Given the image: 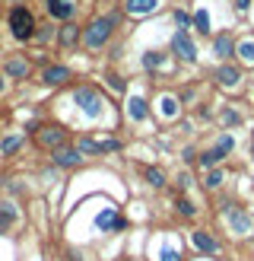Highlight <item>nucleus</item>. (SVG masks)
Masks as SVG:
<instances>
[{"label": "nucleus", "instance_id": "f257e3e1", "mask_svg": "<svg viewBox=\"0 0 254 261\" xmlns=\"http://www.w3.org/2000/svg\"><path fill=\"white\" fill-rule=\"evenodd\" d=\"M121 29V10H108V13H99L83 25V48L86 51H102L108 48V42L114 38V32Z\"/></svg>", "mask_w": 254, "mask_h": 261}, {"label": "nucleus", "instance_id": "f03ea898", "mask_svg": "<svg viewBox=\"0 0 254 261\" xmlns=\"http://www.w3.org/2000/svg\"><path fill=\"white\" fill-rule=\"evenodd\" d=\"M7 29H10V38L13 42H32L35 38V29H38V16H35V10L29 4H13L7 10Z\"/></svg>", "mask_w": 254, "mask_h": 261}, {"label": "nucleus", "instance_id": "7ed1b4c3", "mask_svg": "<svg viewBox=\"0 0 254 261\" xmlns=\"http://www.w3.org/2000/svg\"><path fill=\"white\" fill-rule=\"evenodd\" d=\"M70 102H76L83 121H99L102 112H105V99H102V93H99L92 83H76L70 89Z\"/></svg>", "mask_w": 254, "mask_h": 261}, {"label": "nucleus", "instance_id": "20e7f679", "mask_svg": "<svg viewBox=\"0 0 254 261\" xmlns=\"http://www.w3.org/2000/svg\"><path fill=\"white\" fill-rule=\"evenodd\" d=\"M73 143L83 150V156H108V153H121L124 150V140L108 134V130L105 134H80Z\"/></svg>", "mask_w": 254, "mask_h": 261}, {"label": "nucleus", "instance_id": "39448f33", "mask_svg": "<svg viewBox=\"0 0 254 261\" xmlns=\"http://www.w3.org/2000/svg\"><path fill=\"white\" fill-rule=\"evenodd\" d=\"M232 153H235V137H232V134H219L207 150H200V153H197V166L203 169V172H207V169L223 166Z\"/></svg>", "mask_w": 254, "mask_h": 261}, {"label": "nucleus", "instance_id": "423d86ee", "mask_svg": "<svg viewBox=\"0 0 254 261\" xmlns=\"http://www.w3.org/2000/svg\"><path fill=\"white\" fill-rule=\"evenodd\" d=\"M169 55H172L175 61L187 64V67H194V64H197V45H194V38H190L187 29H175V32H172Z\"/></svg>", "mask_w": 254, "mask_h": 261}, {"label": "nucleus", "instance_id": "0eeeda50", "mask_svg": "<svg viewBox=\"0 0 254 261\" xmlns=\"http://www.w3.org/2000/svg\"><path fill=\"white\" fill-rule=\"evenodd\" d=\"M223 217H226V226H229V232H232L235 239H251V232H254V217H251L241 204H232Z\"/></svg>", "mask_w": 254, "mask_h": 261}, {"label": "nucleus", "instance_id": "6e6552de", "mask_svg": "<svg viewBox=\"0 0 254 261\" xmlns=\"http://www.w3.org/2000/svg\"><path fill=\"white\" fill-rule=\"evenodd\" d=\"M64 143H70V140H67V127H64V124H57V121H45L42 127H38V134H35V147H38V150L51 153V150L64 147Z\"/></svg>", "mask_w": 254, "mask_h": 261}, {"label": "nucleus", "instance_id": "1a4fd4ad", "mask_svg": "<svg viewBox=\"0 0 254 261\" xmlns=\"http://www.w3.org/2000/svg\"><path fill=\"white\" fill-rule=\"evenodd\" d=\"M0 70H4V76L10 83H25L32 80V61L25 55H7L4 64H0Z\"/></svg>", "mask_w": 254, "mask_h": 261}, {"label": "nucleus", "instance_id": "9d476101", "mask_svg": "<svg viewBox=\"0 0 254 261\" xmlns=\"http://www.w3.org/2000/svg\"><path fill=\"white\" fill-rule=\"evenodd\" d=\"M213 80L219 89H238L241 80H245V67H241L238 61H223L219 67L213 70Z\"/></svg>", "mask_w": 254, "mask_h": 261}, {"label": "nucleus", "instance_id": "9b49d317", "mask_svg": "<svg viewBox=\"0 0 254 261\" xmlns=\"http://www.w3.org/2000/svg\"><path fill=\"white\" fill-rule=\"evenodd\" d=\"M45 4V13H48V19L51 22H73L76 19V13H80V4L76 0H42Z\"/></svg>", "mask_w": 254, "mask_h": 261}, {"label": "nucleus", "instance_id": "f8f14e48", "mask_svg": "<svg viewBox=\"0 0 254 261\" xmlns=\"http://www.w3.org/2000/svg\"><path fill=\"white\" fill-rule=\"evenodd\" d=\"M83 150L76 147V143H64V147L51 150V166L54 169H80L83 166Z\"/></svg>", "mask_w": 254, "mask_h": 261}, {"label": "nucleus", "instance_id": "ddd939ff", "mask_svg": "<svg viewBox=\"0 0 254 261\" xmlns=\"http://www.w3.org/2000/svg\"><path fill=\"white\" fill-rule=\"evenodd\" d=\"M235 45H238V38H235V32H229V29H219L210 38V51L219 61H235Z\"/></svg>", "mask_w": 254, "mask_h": 261}, {"label": "nucleus", "instance_id": "4468645a", "mask_svg": "<svg viewBox=\"0 0 254 261\" xmlns=\"http://www.w3.org/2000/svg\"><path fill=\"white\" fill-rule=\"evenodd\" d=\"M190 29H194L197 35H203V38H213L216 32V25H213V10H210V4H197L194 7V13H190Z\"/></svg>", "mask_w": 254, "mask_h": 261}, {"label": "nucleus", "instance_id": "2eb2a0df", "mask_svg": "<svg viewBox=\"0 0 254 261\" xmlns=\"http://www.w3.org/2000/svg\"><path fill=\"white\" fill-rule=\"evenodd\" d=\"M190 245H194L203 258H219L223 255L219 239H216L213 232H207V229H190Z\"/></svg>", "mask_w": 254, "mask_h": 261}, {"label": "nucleus", "instance_id": "dca6fc26", "mask_svg": "<svg viewBox=\"0 0 254 261\" xmlns=\"http://www.w3.org/2000/svg\"><path fill=\"white\" fill-rule=\"evenodd\" d=\"M80 42H83V25H76V22L57 25V35H54L57 51H73V48H80Z\"/></svg>", "mask_w": 254, "mask_h": 261}, {"label": "nucleus", "instance_id": "f3484780", "mask_svg": "<svg viewBox=\"0 0 254 261\" xmlns=\"http://www.w3.org/2000/svg\"><path fill=\"white\" fill-rule=\"evenodd\" d=\"M38 80H42L45 86H51V89H57V86H67L70 80H73V70L67 67V64H48V67H42V73H38Z\"/></svg>", "mask_w": 254, "mask_h": 261}, {"label": "nucleus", "instance_id": "a211bd4d", "mask_svg": "<svg viewBox=\"0 0 254 261\" xmlns=\"http://www.w3.org/2000/svg\"><path fill=\"white\" fill-rule=\"evenodd\" d=\"M127 226V217L118 214V207H102V214L96 217V229L99 232H124Z\"/></svg>", "mask_w": 254, "mask_h": 261}, {"label": "nucleus", "instance_id": "6ab92c4d", "mask_svg": "<svg viewBox=\"0 0 254 261\" xmlns=\"http://www.w3.org/2000/svg\"><path fill=\"white\" fill-rule=\"evenodd\" d=\"M162 0H124V13L134 19H143V16H152V13H159Z\"/></svg>", "mask_w": 254, "mask_h": 261}, {"label": "nucleus", "instance_id": "aec40b11", "mask_svg": "<svg viewBox=\"0 0 254 261\" xmlns=\"http://www.w3.org/2000/svg\"><path fill=\"white\" fill-rule=\"evenodd\" d=\"M124 115H127V121H134V124H143V121L149 118L146 99H143V96H127V102H124Z\"/></svg>", "mask_w": 254, "mask_h": 261}, {"label": "nucleus", "instance_id": "412c9836", "mask_svg": "<svg viewBox=\"0 0 254 261\" xmlns=\"http://www.w3.org/2000/svg\"><path fill=\"white\" fill-rule=\"evenodd\" d=\"M22 147H25V137L16 134V130H4V134H0V156H4V160H13V156H19Z\"/></svg>", "mask_w": 254, "mask_h": 261}, {"label": "nucleus", "instance_id": "4be33fe9", "mask_svg": "<svg viewBox=\"0 0 254 261\" xmlns=\"http://www.w3.org/2000/svg\"><path fill=\"white\" fill-rule=\"evenodd\" d=\"M235 61L241 64V67H254V32L238 35V45H235Z\"/></svg>", "mask_w": 254, "mask_h": 261}, {"label": "nucleus", "instance_id": "5701e85b", "mask_svg": "<svg viewBox=\"0 0 254 261\" xmlns=\"http://www.w3.org/2000/svg\"><path fill=\"white\" fill-rule=\"evenodd\" d=\"M169 58L172 55H165V51H143V55H140V64H143L146 73H162L169 67Z\"/></svg>", "mask_w": 254, "mask_h": 261}, {"label": "nucleus", "instance_id": "b1692460", "mask_svg": "<svg viewBox=\"0 0 254 261\" xmlns=\"http://www.w3.org/2000/svg\"><path fill=\"white\" fill-rule=\"evenodd\" d=\"M143 178H146V185L156 188V191H162L165 185H169V175H165V169H159V166H146L143 169Z\"/></svg>", "mask_w": 254, "mask_h": 261}, {"label": "nucleus", "instance_id": "393cba45", "mask_svg": "<svg viewBox=\"0 0 254 261\" xmlns=\"http://www.w3.org/2000/svg\"><path fill=\"white\" fill-rule=\"evenodd\" d=\"M241 121H245V115H241L235 106H223V109H219V124H223L226 130L241 127Z\"/></svg>", "mask_w": 254, "mask_h": 261}, {"label": "nucleus", "instance_id": "a878e982", "mask_svg": "<svg viewBox=\"0 0 254 261\" xmlns=\"http://www.w3.org/2000/svg\"><path fill=\"white\" fill-rule=\"evenodd\" d=\"M223 185H226V169L223 166L207 169V172H203V188H207V191H219Z\"/></svg>", "mask_w": 254, "mask_h": 261}, {"label": "nucleus", "instance_id": "bb28decb", "mask_svg": "<svg viewBox=\"0 0 254 261\" xmlns=\"http://www.w3.org/2000/svg\"><path fill=\"white\" fill-rule=\"evenodd\" d=\"M0 223H4L7 229H13V226L19 223V211H16V204H13L10 198L0 201Z\"/></svg>", "mask_w": 254, "mask_h": 261}, {"label": "nucleus", "instance_id": "cd10ccee", "mask_svg": "<svg viewBox=\"0 0 254 261\" xmlns=\"http://www.w3.org/2000/svg\"><path fill=\"white\" fill-rule=\"evenodd\" d=\"M175 214L181 217V220H194L197 217V204L187 198V194H178L175 198Z\"/></svg>", "mask_w": 254, "mask_h": 261}, {"label": "nucleus", "instance_id": "c85d7f7f", "mask_svg": "<svg viewBox=\"0 0 254 261\" xmlns=\"http://www.w3.org/2000/svg\"><path fill=\"white\" fill-rule=\"evenodd\" d=\"M156 261H184V252L165 239V242L159 245V252H156Z\"/></svg>", "mask_w": 254, "mask_h": 261}, {"label": "nucleus", "instance_id": "c756f323", "mask_svg": "<svg viewBox=\"0 0 254 261\" xmlns=\"http://www.w3.org/2000/svg\"><path fill=\"white\" fill-rule=\"evenodd\" d=\"M54 35H57V25H54V22H38V29H35V38H32V45H45V42H51Z\"/></svg>", "mask_w": 254, "mask_h": 261}, {"label": "nucleus", "instance_id": "7c9ffc66", "mask_svg": "<svg viewBox=\"0 0 254 261\" xmlns=\"http://www.w3.org/2000/svg\"><path fill=\"white\" fill-rule=\"evenodd\" d=\"M156 112H162L165 118H175L178 115V96H159L156 99Z\"/></svg>", "mask_w": 254, "mask_h": 261}, {"label": "nucleus", "instance_id": "2f4dec72", "mask_svg": "<svg viewBox=\"0 0 254 261\" xmlns=\"http://www.w3.org/2000/svg\"><path fill=\"white\" fill-rule=\"evenodd\" d=\"M190 185H194V175H190L187 169H181V172L175 175V188H178V194H187V191H190Z\"/></svg>", "mask_w": 254, "mask_h": 261}, {"label": "nucleus", "instance_id": "473e14b6", "mask_svg": "<svg viewBox=\"0 0 254 261\" xmlns=\"http://www.w3.org/2000/svg\"><path fill=\"white\" fill-rule=\"evenodd\" d=\"M172 22H175V29H190V13L181 10V7H175L172 10Z\"/></svg>", "mask_w": 254, "mask_h": 261}, {"label": "nucleus", "instance_id": "72a5a7b5", "mask_svg": "<svg viewBox=\"0 0 254 261\" xmlns=\"http://www.w3.org/2000/svg\"><path fill=\"white\" fill-rule=\"evenodd\" d=\"M105 83L114 89V93H127V83H124V76H121V73H114V70H108V73H105Z\"/></svg>", "mask_w": 254, "mask_h": 261}, {"label": "nucleus", "instance_id": "f704fd0d", "mask_svg": "<svg viewBox=\"0 0 254 261\" xmlns=\"http://www.w3.org/2000/svg\"><path fill=\"white\" fill-rule=\"evenodd\" d=\"M181 160H184V163H197V150H194V147H184V150H181Z\"/></svg>", "mask_w": 254, "mask_h": 261}, {"label": "nucleus", "instance_id": "c9c22d12", "mask_svg": "<svg viewBox=\"0 0 254 261\" xmlns=\"http://www.w3.org/2000/svg\"><path fill=\"white\" fill-rule=\"evenodd\" d=\"M232 7H235V13H248L251 10V0H232Z\"/></svg>", "mask_w": 254, "mask_h": 261}, {"label": "nucleus", "instance_id": "e433bc0d", "mask_svg": "<svg viewBox=\"0 0 254 261\" xmlns=\"http://www.w3.org/2000/svg\"><path fill=\"white\" fill-rule=\"evenodd\" d=\"M67 258H70V261H86V258H83L80 252H76V249H70V252H67Z\"/></svg>", "mask_w": 254, "mask_h": 261}, {"label": "nucleus", "instance_id": "4c0bfd02", "mask_svg": "<svg viewBox=\"0 0 254 261\" xmlns=\"http://www.w3.org/2000/svg\"><path fill=\"white\" fill-rule=\"evenodd\" d=\"M7 83H10V80H7V76H4V70H0V96L7 93Z\"/></svg>", "mask_w": 254, "mask_h": 261}, {"label": "nucleus", "instance_id": "58836bf2", "mask_svg": "<svg viewBox=\"0 0 254 261\" xmlns=\"http://www.w3.org/2000/svg\"><path fill=\"white\" fill-rule=\"evenodd\" d=\"M7 232H10V229H7L4 223H0V239H4V236H7Z\"/></svg>", "mask_w": 254, "mask_h": 261}, {"label": "nucleus", "instance_id": "ea45409f", "mask_svg": "<svg viewBox=\"0 0 254 261\" xmlns=\"http://www.w3.org/2000/svg\"><path fill=\"white\" fill-rule=\"evenodd\" d=\"M4 4H10V7H13V4H25V0H4Z\"/></svg>", "mask_w": 254, "mask_h": 261}, {"label": "nucleus", "instance_id": "a19ab883", "mask_svg": "<svg viewBox=\"0 0 254 261\" xmlns=\"http://www.w3.org/2000/svg\"><path fill=\"white\" fill-rule=\"evenodd\" d=\"M251 156H254V130H251Z\"/></svg>", "mask_w": 254, "mask_h": 261}, {"label": "nucleus", "instance_id": "79ce46f5", "mask_svg": "<svg viewBox=\"0 0 254 261\" xmlns=\"http://www.w3.org/2000/svg\"><path fill=\"white\" fill-rule=\"evenodd\" d=\"M0 134H4V130H0Z\"/></svg>", "mask_w": 254, "mask_h": 261}]
</instances>
